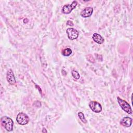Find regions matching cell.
Returning <instances> with one entry per match:
<instances>
[{"label":"cell","instance_id":"5","mask_svg":"<svg viewBox=\"0 0 133 133\" xmlns=\"http://www.w3.org/2000/svg\"><path fill=\"white\" fill-rule=\"evenodd\" d=\"M66 32L67 33L69 39L70 40H74L76 39L79 35L78 31L73 28H68L66 29Z\"/></svg>","mask_w":133,"mask_h":133},{"label":"cell","instance_id":"4","mask_svg":"<svg viewBox=\"0 0 133 133\" xmlns=\"http://www.w3.org/2000/svg\"><path fill=\"white\" fill-rule=\"evenodd\" d=\"M77 5V2L76 1H74L71 4L65 5L63 6L62 9V12L64 14H69L76 8Z\"/></svg>","mask_w":133,"mask_h":133},{"label":"cell","instance_id":"7","mask_svg":"<svg viewBox=\"0 0 133 133\" xmlns=\"http://www.w3.org/2000/svg\"><path fill=\"white\" fill-rule=\"evenodd\" d=\"M6 79L7 82L10 85H14L16 83V80L14 74V72L11 69H9L6 73Z\"/></svg>","mask_w":133,"mask_h":133},{"label":"cell","instance_id":"16","mask_svg":"<svg viewBox=\"0 0 133 133\" xmlns=\"http://www.w3.org/2000/svg\"><path fill=\"white\" fill-rule=\"evenodd\" d=\"M42 132H47V131L46 130V129L43 128V130H42Z\"/></svg>","mask_w":133,"mask_h":133},{"label":"cell","instance_id":"6","mask_svg":"<svg viewBox=\"0 0 133 133\" xmlns=\"http://www.w3.org/2000/svg\"><path fill=\"white\" fill-rule=\"evenodd\" d=\"M89 106L91 110L94 112L100 113L102 111V106L101 104L97 101H90L89 103Z\"/></svg>","mask_w":133,"mask_h":133},{"label":"cell","instance_id":"13","mask_svg":"<svg viewBox=\"0 0 133 133\" xmlns=\"http://www.w3.org/2000/svg\"><path fill=\"white\" fill-rule=\"evenodd\" d=\"M71 74L72 75V76L76 79H78L80 77L79 74L78 73V72L76 71L75 70H72L71 72Z\"/></svg>","mask_w":133,"mask_h":133},{"label":"cell","instance_id":"8","mask_svg":"<svg viewBox=\"0 0 133 133\" xmlns=\"http://www.w3.org/2000/svg\"><path fill=\"white\" fill-rule=\"evenodd\" d=\"M132 119L130 117H124L120 121V124L124 127H129L131 125Z\"/></svg>","mask_w":133,"mask_h":133},{"label":"cell","instance_id":"12","mask_svg":"<svg viewBox=\"0 0 133 133\" xmlns=\"http://www.w3.org/2000/svg\"><path fill=\"white\" fill-rule=\"evenodd\" d=\"M78 116L79 118V119H81V121L84 123H87V121L86 119H85V117L84 116V114H83V112H79L78 113Z\"/></svg>","mask_w":133,"mask_h":133},{"label":"cell","instance_id":"3","mask_svg":"<svg viewBox=\"0 0 133 133\" xmlns=\"http://www.w3.org/2000/svg\"><path fill=\"white\" fill-rule=\"evenodd\" d=\"M16 120L20 125H24L29 123L30 118L26 114L23 112H20L17 115Z\"/></svg>","mask_w":133,"mask_h":133},{"label":"cell","instance_id":"10","mask_svg":"<svg viewBox=\"0 0 133 133\" xmlns=\"http://www.w3.org/2000/svg\"><path fill=\"white\" fill-rule=\"evenodd\" d=\"M92 39L96 43L99 44H101L104 42V39L102 37V36L96 33H94L92 35Z\"/></svg>","mask_w":133,"mask_h":133},{"label":"cell","instance_id":"14","mask_svg":"<svg viewBox=\"0 0 133 133\" xmlns=\"http://www.w3.org/2000/svg\"><path fill=\"white\" fill-rule=\"evenodd\" d=\"M66 24L70 26H73V23L72 22V21H70V20H68L66 22Z\"/></svg>","mask_w":133,"mask_h":133},{"label":"cell","instance_id":"2","mask_svg":"<svg viewBox=\"0 0 133 133\" xmlns=\"http://www.w3.org/2000/svg\"><path fill=\"white\" fill-rule=\"evenodd\" d=\"M117 99L119 106L121 107L123 110H124L125 112L129 114H131L132 113V111L131 108V107L127 101L121 99L119 97H117Z\"/></svg>","mask_w":133,"mask_h":133},{"label":"cell","instance_id":"9","mask_svg":"<svg viewBox=\"0 0 133 133\" xmlns=\"http://www.w3.org/2000/svg\"><path fill=\"white\" fill-rule=\"evenodd\" d=\"M93 12V8L91 7L85 8L81 12V16L83 18H87L90 17Z\"/></svg>","mask_w":133,"mask_h":133},{"label":"cell","instance_id":"11","mask_svg":"<svg viewBox=\"0 0 133 133\" xmlns=\"http://www.w3.org/2000/svg\"><path fill=\"white\" fill-rule=\"evenodd\" d=\"M72 53V51L71 48H64L62 51V54L64 56H69Z\"/></svg>","mask_w":133,"mask_h":133},{"label":"cell","instance_id":"1","mask_svg":"<svg viewBox=\"0 0 133 133\" xmlns=\"http://www.w3.org/2000/svg\"><path fill=\"white\" fill-rule=\"evenodd\" d=\"M1 124L3 127L8 131H11L13 130L14 122L10 117L4 116L1 118Z\"/></svg>","mask_w":133,"mask_h":133},{"label":"cell","instance_id":"15","mask_svg":"<svg viewBox=\"0 0 133 133\" xmlns=\"http://www.w3.org/2000/svg\"><path fill=\"white\" fill-rule=\"evenodd\" d=\"M35 86H36V87H36V88H38V90H39V92H40V93H41H41H42V90H41V89H40V88H39V86H37V85H35Z\"/></svg>","mask_w":133,"mask_h":133}]
</instances>
